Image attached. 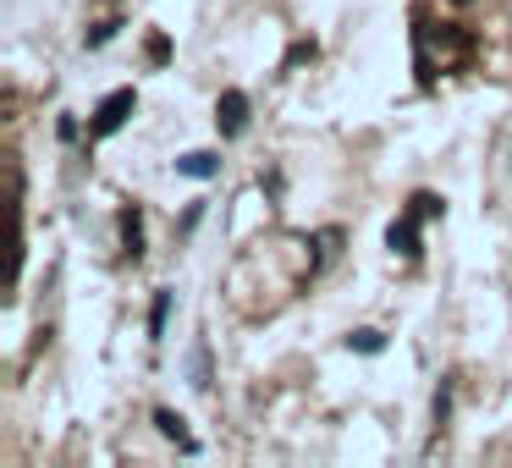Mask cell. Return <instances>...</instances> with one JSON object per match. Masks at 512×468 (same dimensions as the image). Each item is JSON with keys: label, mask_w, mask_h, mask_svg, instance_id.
I'll return each mask as SVG.
<instances>
[{"label": "cell", "mask_w": 512, "mask_h": 468, "mask_svg": "<svg viewBox=\"0 0 512 468\" xmlns=\"http://www.w3.org/2000/svg\"><path fill=\"white\" fill-rule=\"evenodd\" d=\"M122 111H133V89H122V94H111V100L100 105V133H116V127H122Z\"/></svg>", "instance_id": "cell-1"}, {"label": "cell", "mask_w": 512, "mask_h": 468, "mask_svg": "<svg viewBox=\"0 0 512 468\" xmlns=\"http://www.w3.org/2000/svg\"><path fill=\"white\" fill-rule=\"evenodd\" d=\"M243 111H248L243 94H226V100H221V127H226V133H243Z\"/></svg>", "instance_id": "cell-2"}, {"label": "cell", "mask_w": 512, "mask_h": 468, "mask_svg": "<svg viewBox=\"0 0 512 468\" xmlns=\"http://www.w3.org/2000/svg\"><path fill=\"white\" fill-rule=\"evenodd\" d=\"M177 171H182V177H215V155H204V149H199V155H182Z\"/></svg>", "instance_id": "cell-3"}, {"label": "cell", "mask_w": 512, "mask_h": 468, "mask_svg": "<svg viewBox=\"0 0 512 468\" xmlns=\"http://www.w3.org/2000/svg\"><path fill=\"white\" fill-rule=\"evenodd\" d=\"M193 386H199V391L210 386V353H204V342L193 347Z\"/></svg>", "instance_id": "cell-4"}, {"label": "cell", "mask_w": 512, "mask_h": 468, "mask_svg": "<svg viewBox=\"0 0 512 468\" xmlns=\"http://www.w3.org/2000/svg\"><path fill=\"white\" fill-rule=\"evenodd\" d=\"M155 424L171 435V441H182V446H188V435H182V419H177V413H155Z\"/></svg>", "instance_id": "cell-5"}]
</instances>
